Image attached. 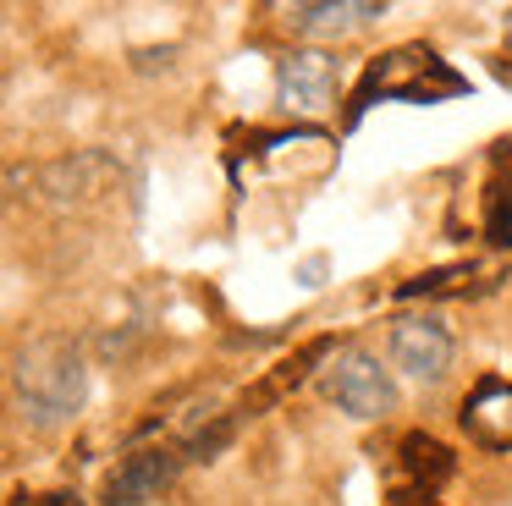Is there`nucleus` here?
Returning a JSON list of instances; mask_svg holds the SVG:
<instances>
[{"mask_svg":"<svg viewBox=\"0 0 512 506\" xmlns=\"http://www.w3.org/2000/svg\"><path fill=\"white\" fill-rule=\"evenodd\" d=\"M380 17V0H298L287 6V28L309 33V39H336V33H353L358 22Z\"/></svg>","mask_w":512,"mask_h":506,"instance_id":"6","label":"nucleus"},{"mask_svg":"<svg viewBox=\"0 0 512 506\" xmlns=\"http://www.w3.org/2000/svg\"><path fill=\"white\" fill-rule=\"evenodd\" d=\"M463 429L485 446H512V385L485 380L474 396L463 402Z\"/></svg>","mask_w":512,"mask_h":506,"instance_id":"7","label":"nucleus"},{"mask_svg":"<svg viewBox=\"0 0 512 506\" xmlns=\"http://www.w3.org/2000/svg\"><path fill=\"white\" fill-rule=\"evenodd\" d=\"M177 468H182V457L171 446L127 451V457L111 468V479H105V506H149V501H160V490L177 479Z\"/></svg>","mask_w":512,"mask_h":506,"instance_id":"4","label":"nucleus"},{"mask_svg":"<svg viewBox=\"0 0 512 506\" xmlns=\"http://www.w3.org/2000/svg\"><path fill=\"white\" fill-rule=\"evenodd\" d=\"M485 237L496 242V248H512V198H496V204H490Z\"/></svg>","mask_w":512,"mask_h":506,"instance_id":"8","label":"nucleus"},{"mask_svg":"<svg viewBox=\"0 0 512 506\" xmlns=\"http://www.w3.org/2000/svg\"><path fill=\"white\" fill-rule=\"evenodd\" d=\"M276 94L292 116H320L336 99V66L325 50H292L276 66Z\"/></svg>","mask_w":512,"mask_h":506,"instance_id":"5","label":"nucleus"},{"mask_svg":"<svg viewBox=\"0 0 512 506\" xmlns=\"http://www.w3.org/2000/svg\"><path fill=\"white\" fill-rule=\"evenodd\" d=\"M452 352H457V341L435 314H402L397 325H391V369L419 380V385L441 380V374L452 369Z\"/></svg>","mask_w":512,"mask_h":506,"instance_id":"3","label":"nucleus"},{"mask_svg":"<svg viewBox=\"0 0 512 506\" xmlns=\"http://www.w3.org/2000/svg\"><path fill=\"white\" fill-rule=\"evenodd\" d=\"M12 396L23 407L28 424L61 429L78 418L83 396H89V363H83L78 341L67 336H34L12 352Z\"/></svg>","mask_w":512,"mask_h":506,"instance_id":"1","label":"nucleus"},{"mask_svg":"<svg viewBox=\"0 0 512 506\" xmlns=\"http://www.w3.org/2000/svg\"><path fill=\"white\" fill-rule=\"evenodd\" d=\"M325 402H336L347 418H386L397 407V380L369 347H342L320 369Z\"/></svg>","mask_w":512,"mask_h":506,"instance_id":"2","label":"nucleus"}]
</instances>
